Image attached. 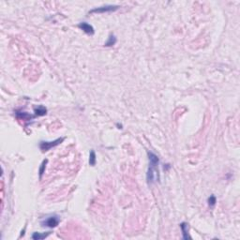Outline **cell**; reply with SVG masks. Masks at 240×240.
I'll return each mask as SVG.
<instances>
[{
    "instance_id": "cell-1",
    "label": "cell",
    "mask_w": 240,
    "mask_h": 240,
    "mask_svg": "<svg viewBox=\"0 0 240 240\" xmlns=\"http://www.w3.org/2000/svg\"><path fill=\"white\" fill-rule=\"evenodd\" d=\"M60 221V219L57 215H52L50 217L46 218L44 221L40 222L42 227H49V228H55L58 225Z\"/></svg>"
},
{
    "instance_id": "cell-2",
    "label": "cell",
    "mask_w": 240,
    "mask_h": 240,
    "mask_svg": "<svg viewBox=\"0 0 240 240\" xmlns=\"http://www.w3.org/2000/svg\"><path fill=\"white\" fill-rule=\"evenodd\" d=\"M63 140H64V138H58V139L52 141V142L42 141V142H40V144H39V148L42 152H46V151L50 150L52 147H55L56 145H58L59 144H61Z\"/></svg>"
},
{
    "instance_id": "cell-3",
    "label": "cell",
    "mask_w": 240,
    "mask_h": 240,
    "mask_svg": "<svg viewBox=\"0 0 240 240\" xmlns=\"http://www.w3.org/2000/svg\"><path fill=\"white\" fill-rule=\"evenodd\" d=\"M119 8L118 6H113V5H106L103 7H100V8L94 9L92 11H90L89 13H104V12H110L114 11Z\"/></svg>"
},
{
    "instance_id": "cell-4",
    "label": "cell",
    "mask_w": 240,
    "mask_h": 240,
    "mask_svg": "<svg viewBox=\"0 0 240 240\" xmlns=\"http://www.w3.org/2000/svg\"><path fill=\"white\" fill-rule=\"evenodd\" d=\"M78 26H79V28H81L84 32H86V34H88V35H93L94 34L93 26L90 25L89 23H87L86 22H83V23H80Z\"/></svg>"
},
{
    "instance_id": "cell-5",
    "label": "cell",
    "mask_w": 240,
    "mask_h": 240,
    "mask_svg": "<svg viewBox=\"0 0 240 240\" xmlns=\"http://www.w3.org/2000/svg\"><path fill=\"white\" fill-rule=\"evenodd\" d=\"M180 228L183 234V238L184 239H191V236L189 235V224L186 222H182L180 224Z\"/></svg>"
},
{
    "instance_id": "cell-6",
    "label": "cell",
    "mask_w": 240,
    "mask_h": 240,
    "mask_svg": "<svg viewBox=\"0 0 240 240\" xmlns=\"http://www.w3.org/2000/svg\"><path fill=\"white\" fill-rule=\"evenodd\" d=\"M50 235V232H47L46 234H40V233H34L32 235V238L34 240H40V239H43V238H46L47 236Z\"/></svg>"
},
{
    "instance_id": "cell-7",
    "label": "cell",
    "mask_w": 240,
    "mask_h": 240,
    "mask_svg": "<svg viewBox=\"0 0 240 240\" xmlns=\"http://www.w3.org/2000/svg\"><path fill=\"white\" fill-rule=\"evenodd\" d=\"M47 113V110L45 107L43 106H39L38 108H36L35 109V116H44Z\"/></svg>"
},
{
    "instance_id": "cell-8",
    "label": "cell",
    "mask_w": 240,
    "mask_h": 240,
    "mask_svg": "<svg viewBox=\"0 0 240 240\" xmlns=\"http://www.w3.org/2000/svg\"><path fill=\"white\" fill-rule=\"evenodd\" d=\"M89 164L91 166H94V165L96 164V154L94 150H91L90 151V154H89Z\"/></svg>"
},
{
    "instance_id": "cell-9",
    "label": "cell",
    "mask_w": 240,
    "mask_h": 240,
    "mask_svg": "<svg viewBox=\"0 0 240 240\" xmlns=\"http://www.w3.org/2000/svg\"><path fill=\"white\" fill-rule=\"evenodd\" d=\"M116 38L114 35H110V37L108 38V40L105 43V46H113L116 44Z\"/></svg>"
},
{
    "instance_id": "cell-10",
    "label": "cell",
    "mask_w": 240,
    "mask_h": 240,
    "mask_svg": "<svg viewBox=\"0 0 240 240\" xmlns=\"http://www.w3.org/2000/svg\"><path fill=\"white\" fill-rule=\"evenodd\" d=\"M46 163H47V160H43L42 164H41V167L39 169V178H41L43 173H44V170H45V166H46Z\"/></svg>"
},
{
    "instance_id": "cell-11",
    "label": "cell",
    "mask_w": 240,
    "mask_h": 240,
    "mask_svg": "<svg viewBox=\"0 0 240 240\" xmlns=\"http://www.w3.org/2000/svg\"><path fill=\"white\" fill-rule=\"evenodd\" d=\"M216 197L214 195H211L210 197L208 198V204H209V205H210V207H214L215 205V204H216Z\"/></svg>"
}]
</instances>
